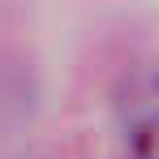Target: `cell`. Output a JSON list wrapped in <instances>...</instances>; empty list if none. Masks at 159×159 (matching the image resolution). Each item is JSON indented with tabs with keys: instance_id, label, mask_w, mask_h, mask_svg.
<instances>
[{
	"instance_id": "cell-1",
	"label": "cell",
	"mask_w": 159,
	"mask_h": 159,
	"mask_svg": "<svg viewBox=\"0 0 159 159\" xmlns=\"http://www.w3.org/2000/svg\"><path fill=\"white\" fill-rule=\"evenodd\" d=\"M112 112L138 155H159V60H142L120 73L112 90Z\"/></svg>"
},
{
	"instance_id": "cell-2",
	"label": "cell",
	"mask_w": 159,
	"mask_h": 159,
	"mask_svg": "<svg viewBox=\"0 0 159 159\" xmlns=\"http://www.w3.org/2000/svg\"><path fill=\"white\" fill-rule=\"evenodd\" d=\"M133 159H159V155H133Z\"/></svg>"
}]
</instances>
